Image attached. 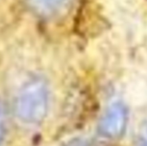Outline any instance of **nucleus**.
I'll use <instances>...</instances> for the list:
<instances>
[{
  "label": "nucleus",
  "instance_id": "f257e3e1",
  "mask_svg": "<svg viewBox=\"0 0 147 146\" xmlns=\"http://www.w3.org/2000/svg\"><path fill=\"white\" fill-rule=\"evenodd\" d=\"M50 102V90L41 76L28 78L18 89L14 98L15 115L25 124H38L46 117Z\"/></svg>",
  "mask_w": 147,
  "mask_h": 146
},
{
  "label": "nucleus",
  "instance_id": "f03ea898",
  "mask_svg": "<svg viewBox=\"0 0 147 146\" xmlns=\"http://www.w3.org/2000/svg\"><path fill=\"white\" fill-rule=\"evenodd\" d=\"M128 122V111L123 103L115 102L107 107L99 122V132L109 139L120 138L124 134Z\"/></svg>",
  "mask_w": 147,
  "mask_h": 146
},
{
  "label": "nucleus",
  "instance_id": "7ed1b4c3",
  "mask_svg": "<svg viewBox=\"0 0 147 146\" xmlns=\"http://www.w3.org/2000/svg\"><path fill=\"white\" fill-rule=\"evenodd\" d=\"M30 8L43 17H51L60 13L69 5L71 0H27Z\"/></svg>",
  "mask_w": 147,
  "mask_h": 146
},
{
  "label": "nucleus",
  "instance_id": "20e7f679",
  "mask_svg": "<svg viewBox=\"0 0 147 146\" xmlns=\"http://www.w3.org/2000/svg\"><path fill=\"white\" fill-rule=\"evenodd\" d=\"M5 115H4L3 107H2L1 103H0V144H1L2 140L4 138V134H5Z\"/></svg>",
  "mask_w": 147,
  "mask_h": 146
},
{
  "label": "nucleus",
  "instance_id": "39448f33",
  "mask_svg": "<svg viewBox=\"0 0 147 146\" xmlns=\"http://www.w3.org/2000/svg\"><path fill=\"white\" fill-rule=\"evenodd\" d=\"M137 146H147V139L140 138L137 141Z\"/></svg>",
  "mask_w": 147,
  "mask_h": 146
}]
</instances>
